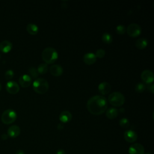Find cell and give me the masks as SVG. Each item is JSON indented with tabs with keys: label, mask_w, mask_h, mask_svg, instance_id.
Here are the masks:
<instances>
[{
	"label": "cell",
	"mask_w": 154,
	"mask_h": 154,
	"mask_svg": "<svg viewBox=\"0 0 154 154\" xmlns=\"http://www.w3.org/2000/svg\"><path fill=\"white\" fill-rule=\"evenodd\" d=\"M106 99L100 95H96L90 97L87 103L88 111L93 115L99 116L103 114L107 108Z\"/></svg>",
	"instance_id": "6da1fadb"
},
{
	"label": "cell",
	"mask_w": 154,
	"mask_h": 154,
	"mask_svg": "<svg viewBox=\"0 0 154 154\" xmlns=\"http://www.w3.org/2000/svg\"><path fill=\"white\" fill-rule=\"evenodd\" d=\"M42 57L46 64H52L58 59V54L54 48L48 47L42 51Z\"/></svg>",
	"instance_id": "7a4b0ae2"
},
{
	"label": "cell",
	"mask_w": 154,
	"mask_h": 154,
	"mask_svg": "<svg viewBox=\"0 0 154 154\" xmlns=\"http://www.w3.org/2000/svg\"><path fill=\"white\" fill-rule=\"evenodd\" d=\"M32 87L35 93L45 94L49 89V84L45 79L38 78L33 82Z\"/></svg>",
	"instance_id": "3957f363"
},
{
	"label": "cell",
	"mask_w": 154,
	"mask_h": 154,
	"mask_svg": "<svg viewBox=\"0 0 154 154\" xmlns=\"http://www.w3.org/2000/svg\"><path fill=\"white\" fill-rule=\"evenodd\" d=\"M108 102L114 106H120L123 105L125 101V96L122 93L119 91H115L108 96Z\"/></svg>",
	"instance_id": "277c9868"
},
{
	"label": "cell",
	"mask_w": 154,
	"mask_h": 154,
	"mask_svg": "<svg viewBox=\"0 0 154 154\" xmlns=\"http://www.w3.org/2000/svg\"><path fill=\"white\" fill-rule=\"evenodd\" d=\"M17 119V113L12 109L5 110L1 114V122L5 125H10L15 122Z\"/></svg>",
	"instance_id": "5b68a950"
},
{
	"label": "cell",
	"mask_w": 154,
	"mask_h": 154,
	"mask_svg": "<svg viewBox=\"0 0 154 154\" xmlns=\"http://www.w3.org/2000/svg\"><path fill=\"white\" fill-rule=\"evenodd\" d=\"M126 32L130 37H137L140 35L141 29L138 24L136 23H132L127 27Z\"/></svg>",
	"instance_id": "8992f818"
},
{
	"label": "cell",
	"mask_w": 154,
	"mask_h": 154,
	"mask_svg": "<svg viewBox=\"0 0 154 154\" xmlns=\"http://www.w3.org/2000/svg\"><path fill=\"white\" fill-rule=\"evenodd\" d=\"M5 88L8 93L15 94L19 91L20 87L19 84L14 81H9L6 83Z\"/></svg>",
	"instance_id": "52a82bcc"
},
{
	"label": "cell",
	"mask_w": 154,
	"mask_h": 154,
	"mask_svg": "<svg viewBox=\"0 0 154 154\" xmlns=\"http://www.w3.org/2000/svg\"><path fill=\"white\" fill-rule=\"evenodd\" d=\"M128 153L129 154H144V148L140 143H134L129 147Z\"/></svg>",
	"instance_id": "ba28073f"
},
{
	"label": "cell",
	"mask_w": 154,
	"mask_h": 154,
	"mask_svg": "<svg viewBox=\"0 0 154 154\" xmlns=\"http://www.w3.org/2000/svg\"><path fill=\"white\" fill-rule=\"evenodd\" d=\"M141 78L143 82L146 84H151L153 81L154 75L150 70H144L141 72Z\"/></svg>",
	"instance_id": "9c48e42d"
},
{
	"label": "cell",
	"mask_w": 154,
	"mask_h": 154,
	"mask_svg": "<svg viewBox=\"0 0 154 154\" xmlns=\"http://www.w3.org/2000/svg\"><path fill=\"white\" fill-rule=\"evenodd\" d=\"M137 134L133 130H127L124 132V138L128 143H134L137 140Z\"/></svg>",
	"instance_id": "30bf717a"
},
{
	"label": "cell",
	"mask_w": 154,
	"mask_h": 154,
	"mask_svg": "<svg viewBox=\"0 0 154 154\" xmlns=\"http://www.w3.org/2000/svg\"><path fill=\"white\" fill-rule=\"evenodd\" d=\"M32 82V78L29 75L24 74L20 76L19 79V83L22 87L26 88L28 87Z\"/></svg>",
	"instance_id": "8fae6325"
},
{
	"label": "cell",
	"mask_w": 154,
	"mask_h": 154,
	"mask_svg": "<svg viewBox=\"0 0 154 154\" xmlns=\"http://www.w3.org/2000/svg\"><path fill=\"white\" fill-rule=\"evenodd\" d=\"M20 134V129L17 125H12L10 126L7 130V135L11 138H16Z\"/></svg>",
	"instance_id": "7c38bea8"
},
{
	"label": "cell",
	"mask_w": 154,
	"mask_h": 154,
	"mask_svg": "<svg viewBox=\"0 0 154 154\" xmlns=\"http://www.w3.org/2000/svg\"><path fill=\"white\" fill-rule=\"evenodd\" d=\"M111 90V85L107 82H102L98 85L99 91L103 95H105L110 92Z\"/></svg>",
	"instance_id": "4fadbf2b"
},
{
	"label": "cell",
	"mask_w": 154,
	"mask_h": 154,
	"mask_svg": "<svg viewBox=\"0 0 154 154\" xmlns=\"http://www.w3.org/2000/svg\"><path fill=\"white\" fill-rule=\"evenodd\" d=\"M97 57L94 53L88 52L86 53L83 57L84 62L88 65H91L94 64L96 61Z\"/></svg>",
	"instance_id": "5bb4252c"
},
{
	"label": "cell",
	"mask_w": 154,
	"mask_h": 154,
	"mask_svg": "<svg viewBox=\"0 0 154 154\" xmlns=\"http://www.w3.org/2000/svg\"><path fill=\"white\" fill-rule=\"evenodd\" d=\"M50 73L54 76H60L63 73V69L59 64H54L50 67Z\"/></svg>",
	"instance_id": "9a60e30c"
},
{
	"label": "cell",
	"mask_w": 154,
	"mask_h": 154,
	"mask_svg": "<svg viewBox=\"0 0 154 154\" xmlns=\"http://www.w3.org/2000/svg\"><path fill=\"white\" fill-rule=\"evenodd\" d=\"M13 45L11 42L8 40H4L0 43V51L4 53H8L12 49Z\"/></svg>",
	"instance_id": "2e32d148"
},
{
	"label": "cell",
	"mask_w": 154,
	"mask_h": 154,
	"mask_svg": "<svg viewBox=\"0 0 154 154\" xmlns=\"http://www.w3.org/2000/svg\"><path fill=\"white\" fill-rule=\"evenodd\" d=\"M72 118V114L69 111H62L60 116H59V119L63 123H66L67 122H69Z\"/></svg>",
	"instance_id": "e0dca14e"
},
{
	"label": "cell",
	"mask_w": 154,
	"mask_h": 154,
	"mask_svg": "<svg viewBox=\"0 0 154 154\" xmlns=\"http://www.w3.org/2000/svg\"><path fill=\"white\" fill-rule=\"evenodd\" d=\"M119 111L117 108H110L106 111V116L109 119H114L118 116Z\"/></svg>",
	"instance_id": "ac0fdd59"
},
{
	"label": "cell",
	"mask_w": 154,
	"mask_h": 154,
	"mask_svg": "<svg viewBox=\"0 0 154 154\" xmlns=\"http://www.w3.org/2000/svg\"><path fill=\"white\" fill-rule=\"evenodd\" d=\"M26 31L31 35H35L38 31V28L35 24L31 23L27 25Z\"/></svg>",
	"instance_id": "d6986e66"
},
{
	"label": "cell",
	"mask_w": 154,
	"mask_h": 154,
	"mask_svg": "<svg viewBox=\"0 0 154 154\" xmlns=\"http://www.w3.org/2000/svg\"><path fill=\"white\" fill-rule=\"evenodd\" d=\"M135 45L138 49H143L147 45V40L144 38H140L136 40Z\"/></svg>",
	"instance_id": "ffe728a7"
},
{
	"label": "cell",
	"mask_w": 154,
	"mask_h": 154,
	"mask_svg": "<svg viewBox=\"0 0 154 154\" xmlns=\"http://www.w3.org/2000/svg\"><path fill=\"white\" fill-rule=\"evenodd\" d=\"M37 71L39 74H45L48 70V66L46 63H41L37 67Z\"/></svg>",
	"instance_id": "44dd1931"
},
{
	"label": "cell",
	"mask_w": 154,
	"mask_h": 154,
	"mask_svg": "<svg viewBox=\"0 0 154 154\" xmlns=\"http://www.w3.org/2000/svg\"><path fill=\"white\" fill-rule=\"evenodd\" d=\"M102 40L106 44H110L112 41V35L108 32L103 33L102 35Z\"/></svg>",
	"instance_id": "7402d4cb"
},
{
	"label": "cell",
	"mask_w": 154,
	"mask_h": 154,
	"mask_svg": "<svg viewBox=\"0 0 154 154\" xmlns=\"http://www.w3.org/2000/svg\"><path fill=\"white\" fill-rule=\"evenodd\" d=\"M28 72L29 73V76L30 77L34 78V79H37V77L39 75V73L37 71V69L34 67H31L28 70Z\"/></svg>",
	"instance_id": "603a6c76"
},
{
	"label": "cell",
	"mask_w": 154,
	"mask_h": 154,
	"mask_svg": "<svg viewBox=\"0 0 154 154\" xmlns=\"http://www.w3.org/2000/svg\"><path fill=\"white\" fill-rule=\"evenodd\" d=\"M146 85L143 82H138L135 86V90L137 93H143L146 89Z\"/></svg>",
	"instance_id": "cb8c5ba5"
},
{
	"label": "cell",
	"mask_w": 154,
	"mask_h": 154,
	"mask_svg": "<svg viewBox=\"0 0 154 154\" xmlns=\"http://www.w3.org/2000/svg\"><path fill=\"white\" fill-rule=\"evenodd\" d=\"M119 125L123 128H127L129 126V120L126 118H122L119 121Z\"/></svg>",
	"instance_id": "d4e9b609"
},
{
	"label": "cell",
	"mask_w": 154,
	"mask_h": 154,
	"mask_svg": "<svg viewBox=\"0 0 154 154\" xmlns=\"http://www.w3.org/2000/svg\"><path fill=\"white\" fill-rule=\"evenodd\" d=\"M116 31L118 34L123 35V34H124V33L126 31V28L123 25H119L117 26V27L116 28Z\"/></svg>",
	"instance_id": "484cf974"
},
{
	"label": "cell",
	"mask_w": 154,
	"mask_h": 154,
	"mask_svg": "<svg viewBox=\"0 0 154 154\" xmlns=\"http://www.w3.org/2000/svg\"><path fill=\"white\" fill-rule=\"evenodd\" d=\"M95 55H96V57L99 58H102L105 55V51L103 49H98L96 51Z\"/></svg>",
	"instance_id": "4316f807"
},
{
	"label": "cell",
	"mask_w": 154,
	"mask_h": 154,
	"mask_svg": "<svg viewBox=\"0 0 154 154\" xmlns=\"http://www.w3.org/2000/svg\"><path fill=\"white\" fill-rule=\"evenodd\" d=\"M14 76V72L10 69V70H8L6 71L5 73V79H7V80H10L11 79H12Z\"/></svg>",
	"instance_id": "83f0119b"
},
{
	"label": "cell",
	"mask_w": 154,
	"mask_h": 154,
	"mask_svg": "<svg viewBox=\"0 0 154 154\" xmlns=\"http://www.w3.org/2000/svg\"><path fill=\"white\" fill-rule=\"evenodd\" d=\"M147 87V90L149 91H150L152 93H154V85L153 84H152L150 85H149Z\"/></svg>",
	"instance_id": "f1b7e54d"
},
{
	"label": "cell",
	"mask_w": 154,
	"mask_h": 154,
	"mask_svg": "<svg viewBox=\"0 0 154 154\" xmlns=\"http://www.w3.org/2000/svg\"><path fill=\"white\" fill-rule=\"evenodd\" d=\"M56 154H66V152L63 149H59L57 151Z\"/></svg>",
	"instance_id": "f546056e"
},
{
	"label": "cell",
	"mask_w": 154,
	"mask_h": 154,
	"mask_svg": "<svg viewBox=\"0 0 154 154\" xmlns=\"http://www.w3.org/2000/svg\"><path fill=\"white\" fill-rule=\"evenodd\" d=\"M8 135L6 134H3L2 135H1V139L3 140H5L8 138Z\"/></svg>",
	"instance_id": "4dcf8cb0"
},
{
	"label": "cell",
	"mask_w": 154,
	"mask_h": 154,
	"mask_svg": "<svg viewBox=\"0 0 154 154\" xmlns=\"http://www.w3.org/2000/svg\"><path fill=\"white\" fill-rule=\"evenodd\" d=\"M63 128H64V126H63V125L62 123H59V124L58 125V126H57V128H58L59 130L63 129Z\"/></svg>",
	"instance_id": "1f68e13d"
},
{
	"label": "cell",
	"mask_w": 154,
	"mask_h": 154,
	"mask_svg": "<svg viewBox=\"0 0 154 154\" xmlns=\"http://www.w3.org/2000/svg\"><path fill=\"white\" fill-rule=\"evenodd\" d=\"M15 154H25V153L22 150H18Z\"/></svg>",
	"instance_id": "d6a6232c"
},
{
	"label": "cell",
	"mask_w": 154,
	"mask_h": 154,
	"mask_svg": "<svg viewBox=\"0 0 154 154\" xmlns=\"http://www.w3.org/2000/svg\"><path fill=\"white\" fill-rule=\"evenodd\" d=\"M144 154H151V153H149V152H146V153H144Z\"/></svg>",
	"instance_id": "836d02e7"
},
{
	"label": "cell",
	"mask_w": 154,
	"mask_h": 154,
	"mask_svg": "<svg viewBox=\"0 0 154 154\" xmlns=\"http://www.w3.org/2000/svg\"><path fill=\"white\" fill-rule=\"evenodd\" d=\"M1 88H2V86H1V83H0V91H1Z\"/></svg>",
	"instance_id": "e575fe53"
},
{
	"label": "cell",
	"mask_w": 154,
	"mask_h": 154,
	"mask_svg": "<svg viewBox=\"0 0 154 154\" xmlns=\"http://www.w3.org/2000/svg\"><path fill=\"white\" fill-rule=\"evenodd\" d=\"M0 57H1V56H0Z\"/></svg>",
	"instance_id": "d590c367"
}]
</instances>
